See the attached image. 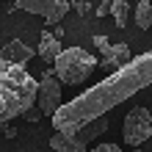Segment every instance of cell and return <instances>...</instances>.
Here are the masks:
<instances>
[{
  "label": "cell",
  "mask_w": 152,
  "mask_h": 152,
  "mask_svg": "<svg viewBox=\"0 0 152 152\" xmlns=\"http://www.w3.org/2000/svg\"><path fill=\"white\" fill-rule=\"evenodd\" d=\"M149 83H152V50L138 56V58H130L124 66H119L108 77H102L100 83L86 88L75 100L64 102L50 122L56 127V133L75 136L86 124H91L94 119H100L108 111H113L119 102L130 100L136 91L147 88Z\"/></svg>",
  "instance_id": "6da1fadb"
},
{
  "label": "cell",
  "mask_w": 152,
  "mask_h": 152,
  "mask_svg": "<svg viewBox=\"0 0 152 152\" xmlns=\"http://www.w3.org/2000/svg\"><path fill=\"white\" fill-rule=\"evenodd\" d=\"M36 105V77L22 64L0 61V124L25 116Z\"/></svg>",
  "instance_id": "7a4b0ae2"
},
{
  "label": "cell",
  "mask_w": 152,
  "mask_h": 152,
  "mask_svg": "<svg viewBox=\"0 0 152 152\" xmlns=\"http://www.w3.org/2000/svg\"><path fill=\"white\" fill-rule=\"evenodd\" d=\"M97 61L88 50L83 47H66V50H61V56L53 61V72H56V77L61 80V83H66V86H77V83H83V80L88 77L97 69Z\"/></svg>",
  "instance_id": "3957f363"
},
{
  "label": "cell",
  "mask_w": 152,
  "mask_h": 152,
  "mask_svg": "<svg viewBox=\"0 0 152 152\" xmlns=\"http://www.w3.org/2000/svg\"><path fill=\"white\" fill-rule=\"evenodd\" d=\"M61 105H64L61 102V80L56 77L53 66H47L39 75V80H36V108H39L42 116L53 119Z\"/></svg>",
  "instance_id": "277c9868"
},
{
  "label": "cell",
  "mask_w": 152,
  "mask_h": 152,
  "mask_svg": "<svg viewBox=\"0 0 152 152\" xmlns=\"http://www.w3.org/2000/svg\"><path fill=\"white\" fill-rule=\"evenodd\" d=\"M152 136V116L147 108H130L127 116H124V124H122V138L127 147H141L144 141Z\"/></svg>",
  "instance_id": "5b68a950"
},
{
  "label": "cell",
  "mask_w": 152,
  "mask_h": 152,
  "mask_svg": "<svg viewBox=\"0 0 152 152\" xmlns=\"http://www.w3.org/2000/svg\"><path fill=\"white\" fill-rule=\"evenodd\" d=\"M14 6L28 14H39L47 25H58L64 14H69V0H14Z\"/></svg>",
  "instance_id": "8992f818"
},
{
  "label": "cell",
  "mask_w": 152,
  "mask_h": 152,
  "mask_svg": "<svg viewBox=\"0 0 152 152\" xmlns=\"http://www.w3.org/2000/svg\"><path fill=\"white\" fill-rule=\"evenodd\" d=\"M94 44L102 53V61L97 66L108 69V72H116L119 66H124L130 61V47H127V44H111L105 36H94Z\"/></svg>",
  "instance_id": "52a82bcc"
},
{
  "label": "cell",
  "mask_w": 152,
  "mask_h": 152,
  "mask_svg": "<svg viewBox=\"0 0 152 152\" xmlns=\"http://www.w3.org/2000/svg\"><path fill=\"white\" fill-rule=\"evenodd\" d=\"M33 56H36V50L28 47L22 39H11L3 50H0V61H8V64H22V66L28 64Z\"/></svg>",
  "instance_id": "ba28073f"
},
{
  "label": "cell",
  "mask_w": 152,
  "mask_h": 152,
  "mask_svg": "<svg viewBox=\"0 0 152 152\" xmlns=\"http://www.w3.org/2000/svg\"><path fill=\"white\" fill-rule=\"evenodd\" d=\"M61 39L58 36H53L50 31H42V39H39V47H36V56L39 58H44L47 64H53L58 56H61Z\"/></svg>",
  "instance_id": "9c48e42d"
},
{
  "label": "cell",
  "mask_w": 152,
  "mask_h": 152,
  "mask_svg": "<svg viewBox=\"0 0 152 152\" xmlns=\"http://www.w3.org/2000/svg\"><path fill=\"white\" fill-rule=\"evenodd\" d=\"M50 147L56 152H88V147L77 136H61V133H56V136L50 138Z\"/></svg>",
  "instance_id": "30bf717a"
},
{
  "label": "cell",
  "mask_w": 152,
  "mask_h": 152,
  "mask_svg": "<svg viewBox=\"0 0 152 152\" xmlns=\"http://www.w3.org/2000/svg\"><path fill=\"white\" fill-rule=\"evenodd\" d=\"M105 130H108V119H105V116H100V119H94L91 124H86V127L80 130V133H75V136H77V138H80V141H83V144L88 147L94 138H100Z\"/></svg>",
  "instance_id": "8fae6325"
},
{
  "label": "cell",
  "mask_w": 152,
  "mask_h": 152,
  "mask_svg": "<svg viewBox=\"0 0 152 152\" xmlns=\"http://www.w3.org/2000/svg\"><path fill=\"white\" fill-rule=\"evenodd\" d=\"M108 3H111V11H113L116 28H124L127 25V17H130V3L127 0H108Z\"/></svg>",
  "instance_id": "7c38bea8"
},
{
  "label": "cell",
  "mask_w": 152,
  "mask_h": 152,
  "mask_svg": "<svg viewBox=\"0 0 152 152\" xmlns=\"http://www.w3.org/2000/svg\"><path fill=\"white\" fill-rule=\"evenodd\" d=\"M136 25L141 31L152 28V0H141L136 6Z\"/></svg>",
  "instance_id": "4fadbf2b"
},
{
  "label": "cell",
  "mask_w": 152,
  "mask_h": 152,
  "mask_svg": "<svg viewBox=\"0 0 152 152\" xmlns=\"http://www.w3.org/2000/svg\"><path fill=\"white\" fill-rule=\"evenodd\" d=\"M91 152H124V149L116 144H97V147H91Z\"/></svg>",
  "instance_id": "5bb4252c"
},
{
  "label": "cell",
  "mask_w": 152,
  "mask_h": 152,
  "mask_svg": "<svg viewBox=\"0 0 152 152\" xmlns=\"http://www.w3.org/2000/svg\"><path fill=\"white\" fill-rule=\"evenodd\" d=\"M108 11H111V3L105 0V3H100V8H97V17H105Z\"/></svg>",
  "instance_id": "9a60e30c"
},
{
  "label": "cell",
  "mask_w": 152,
  "mask_h": 152,
  "mask_svg": "<svg viewBox=\"0 0 152 152\" xmlns=\"http://www.w3.org/2000/svg\"><path fill=\"white\" fill-rule=\"evenodd\" d=\"M75 8H77V11H83V14H86V11H88V3H75Z\"/></svg>",
  "instance_id": "2e32d148"
},
{
  "label": "cell",
  "mask_w": 152,
  "mask_h": 152,
  "mask_svg": "<svg viewBox=\"0 0 152 152\" xmlns=\"http://www.w3.org/2000/svg\"><path fill=\"white\" fill-rule=\"evenodd\" d=\"M136 152H144V149H136Z\"/></svg>",
  "instance_id": "e0dca14e"
}]
</instances>
